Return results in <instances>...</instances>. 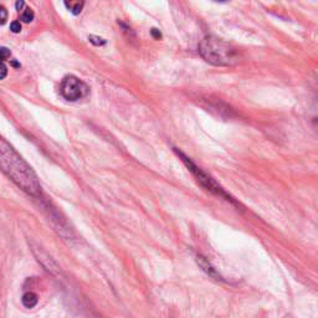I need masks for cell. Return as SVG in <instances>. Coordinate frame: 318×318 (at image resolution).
I'll return each mask as SVG.
<instances>
[{"instance_id":"obj_1","label":"cell","mask_w":318,"mask_h":318,"mask_svg":"<svg viewBox=\"0 0 318 318\" xmlns=\"http://www.w3.org/2000/svg\"><path fill=\"white\" fill-rule=\"evenodd\" d=\"M0 169L28 194L38 197L41 193V185L30 165L1 137H0Z\"/></svg>"},{"instance_id":"obj_2","label":"cell","mask_w":318,"mask_h":318,"mask_svg":"<svg viewBox=\"0 0 318 318\" xmlns=\"http://www.w3.org/2000/svg\"><path fill=\"white\" fill-rule=\"evenodd\" d=\"M199 54L206 62L215 66H234L240 61L238 50L233 45L214 36H206L201 40Z\"/></svg>"},{"instance_id":"obj_3","label":"cell","mask_w":318,"mask_h":318,"mask_svg":"<svg viewBox=\"0 0 318 318\" xmlns=\"http://www.w3.org/2000/svg\"><path fill=\"white\" fill-rule=\"evenodd\" d=\"M62 97L67 101H77L85 97L88 93V87L85 82L75 76H66L60 86Z\"/></svg>"},{"instance_id":"obj_4","label":"cell","mask_w":318,"mask_h":318,"mask_svg":"<svg viewBox=\"0 0 318 318\" xmlns=\"http://www.w3.org/2000/svg\"><path fill=\"white\" fill-rule=\"evenodd\" d=\"M175 152L178 153V156L182 158V160L184 162V164L187 165L188 168H189L190 172L193 173V174L195 175V178H197V180L199 183H200L203 187H205L206 189L210 190V192H214L215 194H219V195H225V193L223 192V189H221L220 187H218V184H216L215 182H214V179H211L210 177H209L208 174H205V173L203 172V170L200 169V168H198L197 165L194 164V163L190 160L189 158H188L187 156H185L184 153H182V152H179L178 149H175Z\"/></svg>"},{"instance_id":"obj_5","label":"cell","mask_w":318,"mask_h":318,"mask_svg":"<svg viewBox=\"0 0 318 318\" xmlns=\"http://www.w3.org/2000/svg\"><path fill=\"white\" fill-rule=\"evenodd\" d=\"M38 295L34 292H26L25 295L23 296V298H21V302H23V305L25 306L26 308L35 307V306L38 305Z\"/></svg>"},{"instance_id":"obj_6","label":"cell","mask_w":318,"mask_h":318,"mask_svg":"<svg viewBox=\"0 0 318 318\" xmlns=\"http://www.w3.org/2000/svg\"><path fill=\"white\" fill-rule=\"evenodd\" d=\"M65 5H66V8L69 9L72 14L79 15V14L82 11L85 3H83V1H65Z\"/></svg>"},{"instance_id":"obj_7","label":"cell","mask_w":318,"mask_h":318,"mask_svg":"<svg viewBox=\"0 0 318 318\" xmlns=\"http://www.w3.org/2000/svg\"><path fill=\"white\" fill-rule=\"evenodd\" d=\"M21 20L24 21V23H31V21L34 20V13L31 9L26 8L25 10H24V13L21 14Z\"/></svg>"},{"instance_id":"obj_8","label":"cell","mask_w":318,"mask_h":318,"mask_svg":"<svg viewBox=\"0 0 318 318\" xmlns=\"http://www.w3.org/2000/svg\"><path fill=\"white\" fill-rule=\"evenodd\" d=\"M88 39H90V41L92 42L93 45H96V46H100V45H105L106 44V40H105V39L98 38V36L91 35Z\"/></svg>"},{"instance_id":"obj_9","label":"cell","mask_w":318,"mask_h":318,"mask_svg":"<svg viewBox=\"0 0 318 318\" xmlns=\"http://www.w3.org/2000/svg\"><path fill=\"white\" fill-rule=\"evenodd\" d=\"M6 19H8V11L4 6H0V25L5 24Z\"/></svg>"},{"instance_id":"obj_10","label":"cell","mask_w":318,"mask_h":318,"mask_svg":"<svg viewBox=\"0 0 318 318\" xmlns=\"http://www.w3.org/2000/svg\"><path fill=\"white\" fill-rule=\"evenodd\" d=\"M8 57H10V51L8 49H5V47H1L0 49V62H3Z\"/></svg>"},{"instance_id":"obj_11","label":"cell","mask_w":318,"mask_h":318,"mask_svg":"<svg viewBox=\"0 0 318 318\" xmlns=\"http://www.w3.org/2000/svg\"><path fill=\"white\" fill-rule=\"evenodd\" d=\"M10 30L13 31V33L18 34L21 31V24L19 23V21H14V23H11L10 25Z\"/></svg>"},{"instance_id":"obj_12","label":"cell","mask_w":318,"mask_h":318,"mask_svg":"<svg viewBox=\"0 0 318 318\" xmlns=\"http://www.w3.org/2000/svg\"><path fill=\"white\" fill-rule=\"evenodd\" d=\"M6 75H8V69L4 65V62H0V80L5 79Z\"/></svg>"},{"instance_id":"obj_13","label":"cell","mask_w":318,"mask_h":318,"mask_svg":"<svg viewBox=\"0 0 318 318\" xmlns=\"http://www.w3.org/2000/svg\"><path fill=\"white\" fill-rule=\"evenodd\" d=\"M152 36H153L154 39H160L162 38V34H160V31L158 30V29H152Z\"/></svg>"},{"instance_id":"obj_14","label":"cell","mask_w":318,"mask_h":318,"mask_svg":"<svg viewBox=\"0 0 318 318\" xmlns=\"http://www.w3.org/2000/svg\"><path fill=\"white\" fill-rule=\"evenodd\" d=\"M15 6L18 10H20L21 8H24V6H25V3H24V1H18V3L15 4Z\"/></svg>"}]
</instances>
